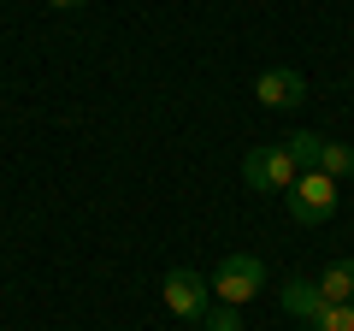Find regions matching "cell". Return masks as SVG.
Returning a JSON list of instances; mask_svg holds the SVG:
<instances>
[{"label":"cell","mask_w":354,"mask_h":331,"mask_svg":"<svg viewBox=\"0 0 354 331\" xmlns=\"http://www.w3.org/2000/svg\"><path fill=\"white\" fill-rule=\"evenodd\" d=\"M48 6H59V12H71V6H83V0H48Z\"/></svg>","instance_id":"12"},{"label":"cell","mask_w":354,"mask_h":331,"mask_svg":"<svg viewBox=\"0 0 354 331\" xmlns=\"http://www.w3.org/2000/svg\"><path fill=\"white\" fill-rule=\"evenodd\" d=\"M319 290H325V302H354V260H330L319 272Z\"/></svg>","instance_id":"7"},{"label":"cell","mask_w":354,"mask_h":331,"mask_svg":"<svg viewBox=\"0 0 354 331\" xmlns=\"http://www.w3.org/2000/svg\"><path fill=\"white\" fill-rule=\"evenodd\" d=\"M283 207H290L295 225H325V219L337 213V178H325V172H301V178L290 184V195H283Z\"/></svg>","instance_id":"1"},{"label":"cell","mask_w":354,"mask_h":331,"mask_svg":"<svg viewBox=\"0 0 354 331\" xmlns=\"http://www.w3.org/2000/svg\"><path fill=\"white\" fill-rule=\"evenodd\" d=\"M313 331H354V302H330L325 314L313 319Z\"/></svg>","instance_id":"10"},{"label":"cell","mask_w":354,"mask_h":331,"mask_svg":"<svg viewBox=\"0 0 354 331\" xmlns=\"http://www.w3.org/2000/svg\"><path fill=\"white\" fill-rule=\"evenodd\" d=\"M254 101L272 107V113H290V107H301V101H307V77H301V71H290V65H272V71L254 77Z\"/></svg>","instance_id":"5"},{"label":"cell","mask_w":354,"mask_h":331,"mask_svg":"<svg viewBox=\"0 0 354 331\" xmlns=\"http://www.w3.org/2000/svg\"><path fill=\"white\" fill-rule=\"evenodd\" d=\"M207 284H213V296H218L225 307H242V302H254V296H260L266 267H260L254 255H225V260H218V272H213Z\"/></svg>","instance_id":"2"},{"label":"cell","mask_w":354,"mask_h":331,"mask_svg":"<svg viewBox=\"0 0 354 331\" xmlns=\"http://www.w3.org/2000/svg\"><path fill=\"white\" fill-rule=\"evenodd\" d=\"M283 307H290L295 319H307V325H313L330 302H325V290H319L313 278H283Z\"/></svg>","instance_id":"6"},{"label":"cell","mask_w":354,"mask_h":331,"mask_svg":"<svg viewBox=\"0 0 354 331\" xmlns=\"http://www.w3.org/2000/svg\"><path fill=\"white\" fill-rule=\"evenodd\" d=\"M319 172H325V178H354V148H348V142H330L325 136V148H319Z\"/></svg>","instance_id":"8"},{"label":"cell","mask_w":354,"mask_h":331,"mask_svg":"<svg viewBox=\"0 0 354 331\" xmlns=\"http://www.w3.org/2000/svg\"><path fill=\"white\" fill-rule=\"evenodd\" d=\"M207 302H213V284L189 267H171L165 272V307L177 319H207Z\"/></svg>","instance_id":"4"},{"label":"cell","mask_w":354,"mask_h":331,"mask_svg":"<svg viewBox=\"0 0 354 331\" xmlns=\"http://www.w3.org/2000/svg\"><path fill=\"white\" fill-rule=\"evenodd\" d=\"M242 178L260 195H290V184L301 178V166L290 160V148H254L248 160H242Z\"/></svg>","instance_id":"3"},{"label":"cell","mask_w":354,"mask_h":331,"mask_svg":"<svg viewBox=\"0 0 354 331\" xmlns=\"http://www.w3.org/2000/svg\"><path fill=\"white\" fill-rule=\"evenodd\" d=\"M201 325H207V331H242V314L218 302V307H207V319H201Z\"/></svg>","instance_id":"11"},{"label":"cell","mask_w":354,"mask_h":331,"mask_svg":"<svg viewBox=\"0 0 354 331\" xmlns=\"http://www.w3.org/2000/svg\"><path fill=\"white\" fill-rule=\"evenodd\" d=\"M283 148H290V160L301 166V172H319V148H325V136H319V130H295V136H283Z\"/></svg>","instance_id":"9"}]
</instances>
